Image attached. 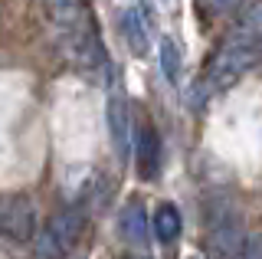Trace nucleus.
Returning a JSON list of instances; mask_svg holds the SVG:
<instances>
[{"mask_svg":"<svg viewBox=\"0 0 262 259\" xmlns=\"http://www.w3.org/2000/svg\"><path fill=\"white\" fill-rule=\"evenodd\" d=\"M236 259H262V233H252V236L243 243V249H239Z\"/></svg>","mask_w":262,"mask_h":259,"instance_id":"4468645a","label":"nucleus"},{"mask_svg":"<svg viewBox=\"0 0 262 259\" xmlns=\"http://www.w3.org/2000/svg\"><path fill=\"white\" fill-rule=\"evenodd\" d=\"M33 259H66V249L53 233L43 230L39 236H33Z\"/></svg>","mask_w":262,"mask_h":259,"instance_id":"f8f14e48","label":"nucleus"},{"mask_svg":"<svg viewBox=\"0 0 262 259\" xmlns=\"http://www.w3.org/2000/svg\"><path fill=\"white\" fill-rule=\"evenodd\" d=\"M180 230H184L180 210L170 200L158 204V210H154V236H158V243H174L180 236Z\"/></svg>","mask_w":262,"mask_h":259,"instance_id":"9d476101","label":"nucleus"},{"mask_svg":"<svg viewBox=\"0 0 262 259\" xmlns=\"http://www.w3.org/2000/svg\"><path fill=\"white\" fill-rule=\"evenodd\" d=\"M46 230L53 233V236L59 240V246L69 253V249L79 243L82 230H85V210H82V207H66V210H59V213L46 223Z\"/></svg>","mask_w":262,"mask_h":259,"instance_id":"0eeeda50","label":"nucleus"},{"mask_svg":"<svg viewBox=\"0 0 262 259\" xmlns=\"http://www.w3.org/2000/svg\"><path fill=\"white\" fill-rule=\"evenodd\" d=\"M210 249L213 259H236L243 249V223L236 217H223L210 230Z\"/></svg>","mask_w":262,"mask_h":259,"instance_id":"423d86ee","label":"nucleus"},{"mask_svg":"<svg viewBox=\"0 0 262 259\" xmlns=\"http://www.w3.org/2000/svg\"><path fill=\"white\" fill-rule=\"evenodd\" d=\"M243 0H196V10L203 17H223V13H233Z\"/></svg>","mask_w":262,"mask_h":259,"instance_id":"ddd939ff","label":"nucleus"},{"mask_svg":"<svg viewBox=\"0 0 262 259\" xmlns=\"http://www.w3.org/2000/svg\"><path fill=\"white\" fill-rule=\"evenodd\" d=\"M118 230H121V236L128 243H135V246H144L147 243V213H144V204L138 197H131L128 204L121 207Z\"/></svg>","mask_w":262,"mask_h":259,"instance_id":"6e6552de","label":"nucleus"},{"mask_svg":"<svg viewBox=\"0 0 262 259\" xmlns=\"http://www.w3.org/2000/svg\"><path fill=\"white\" fill-rule=\"evenodd\" d=\"M187 259H200V256H187Z\"/></svg>","mask_w":262,"mask_h":259,"instance_id":"dca6fc26","label":"nucleus"},{"mask_svg":"<svg viewBox=\"0 0 262 259\" xmlns=\"http://www.w3.org/2000/svg\"><path fill=\"white\" fill-rule=\"evenodd\" d=\"M46 17L53 27L56 46L72 66L102 69L108 62L89 0H46Z\"/></svg>","mask_w":262,"mask_h":259,"instance_id":"f03ea898","label":"nucleus"},{"mask_svg":"<svg viewBox=\"0 0 262 259\" xmlns=\"http://www.w3.org/2000/svg\"><path fill=\"white\" fill-rule=\"evenodd\" d=\"M262 59V0H252L239 13V20L229 27V33L220 39L216 53L210 56L200 82L193 89L196 102H207L213 95L226 92Z\"/></svg>","mask_w":262,"mask_h":259,"instance_id":"f257e3e1","label":"nucleus"},{"mask_svg":"<svg viewBox=\"0 0 262 259\" xmlns=\"http://www.w3.org/2000/svg\"><path fill=\"white\" fill-rule=\"evenodd\" d=\"M121 259H147V256H121Z\"/></svg>","mask_w":262,"mask_h":259,"instance_id":"2eb2a0df","label":"nucleus"},{"mask_svg":"<svg viewBox=\"0 0 262 259\" xmlns=\"http://www.w3.org/2000/svg\"><path fill=\"white\" fill-rule=\"evenodd\" d=\"M121 36H125L128 50L135 56H144L147 46H151V33H147V20L138 7H128L121 10Z\"/></svg>","mask_w":262,"mask_h":259,"instance_id":"1a4fd4ad","label":"nucleus"},{"mask_svg":"<svg viewBox=\"0 0 262 259\" xmlns=\"http://www.w3.org/2000/svg\"><path fill=\"white\" fill-rule=\"evenodd\" d=\"M135 164H138V174L144 181H154L161 174V135L154 132L151 121H144L138 128V138H135Z\"/></svg>","mask_w":262,"mask_h":259,"instance_id":"39448f33","label":"nucleus"},{"mask_svg":"<svg viewBox=\"0 0 262 259\" xmlns=\"http://www.w3.org/2000/svg\"><path fill=\"white\" fill-rule=\"evenodd\" d=\"M158 59H161V72L170 85L180 82V50L170 36H161V46H158Z\"/></svg>","mask_w":262,"mask_h":259,"instance_id":"9b49d317","label":"nucleus"},{"mask_svg":"<svg viewBox=\"0 0 262 259\" xmlns=\"http://www.w3.org/2000/svg\"><path fill=\"white\" fill-rule=\"evenodd\" d=\"M105 118H108V135H112V144H115V155L128 158V151H131V109H128V99H125L121 89H115L108 95Z\"/></svg>","mask_w":262,"mask_h":259,"instance_id":"20e7f679","label":"nucleus"},{"mask_svg":"<svg viewBox=\"0 0 262 259\" xmlns=\"http://www.w3.org/2000/svg\"><path fill=\"white\" fill-rule=\"evenodd\" d=\"M0 236L10 243H30L36 236V207L33 200L10 193L0 197Z\"/></svg>","mask_w":262,"mask_h":259,"instance_id":"7ed1b4c3","label":"nucleus"}]
</instances>
